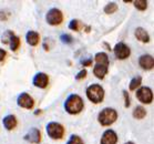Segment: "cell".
Listing matches in <instances>:
<instances>
[{"label":"cell","mask_w":154,"mask_h":144,"mask_svg":"<svg viewBox=\"0 0 154 144\" xmlns=\"http://www.w3.org/2000/svg\"><path fill=\"white\" fill-rule=\"evenodd\" d=\"M32 83L37 88L45 89L49 83V77H48V74L43 73V72H39V73H37L35 75Z\"/></svg>","instance_id":"cell-10"},{"label":"cell","mask_w":154,"mask_h":144,"mask_svg":"<svg viewBox=\"0 0 154 144\" xmlns=\"http://www.w3.org/2000/svg\"><path fill=\"white\" fill-rule=\"evenodd\" d=\"M141 83H142V78L139 75V77H134L132 80H131V82H130V85H129V88L130 90H137L139 87L141 85Z\"/></svg>","instance_id":"cell-20"},{"label":"cell","mask_w":154,"mask_h":144,"mask_svg":"<svg viewBox=\"0 0 154 144\" xmlns=\"http://www.w3.org/2000/svg\"><path fill=\"white\" fill-rule=\"evenodd\" d=\"M47 134L53 140H61L64 134V127L57 122H50L47 124Z\"/></svg>","instance_id":"cell-4"},{"label":"cell","mask_w":154,"mask_h":144,"mask_svg":"<svg viewBox=\"0 0 154 144\" xmlns=\"http://www.w3.org/2000/svg\"><path fill=\"white\" fill-rule=\"evenodd\" d=\"M7 19V16L5 14L4 11H0V20H6Z\"/></svg>","instance_id":"cell-31"},{"label":"cell","mask_w":154,"mask_h":144,"mask_svg":"<svg viewBox=\"0 0 154 144\" xmlns=\"http://www.w3.org/2000/svg\"><path fill=\"white\" fill-rule=\"evenodd\" d=\"M123 95H124V99H125V108H129L130 106V94L128 93V91H123Z\"/></svg>","instance_id":"cell-28"},{"label":"cell","mask_w":154,"mask_h":144,"mask_svg":"<svg viewBox=\"0 0 154 144\" xmlns=\"http://www.w3.org/2000/svg\"><path fill=\"white\" fill-rule=\"evenodd\" d=\"M60 40H61L63 43H71L72 42V38H71V35H62L61 37H60Z\"/></svg>","instance_id":"cell-26"},{"label":"cell","mask_w":154,"mask_h":144,"mask_svg":"<svg viewBox=\"0 0 154 144\" xmlns=\"http://www.w3.org/2000/svg\"><path fill=\"white\" fill-rule=\"evenodd\" d=\"M47 22L51 26H58L60 25L63 20V14L61 10L57 9V8H52L48 11V14L46 16Z\"/></svg>","instance_id":"cell-5"},{"label":"cell","mask_w":154,"mask_h":144,"mask_svg":"<svg viewBox=\"0 0 154 144\" xmlns=\"http://www.w3.org/2000/svg\"><path fill=\"white\" fill-rule=\"evenodd\" d=\"M9 44H10V49L12 51L18 50V48L20 46V39H19V37H17V35H11L10 40H9Z\"/></svg>","instance_id":"cell-19"},{"label":"cell","mask_w":154,"mask_h":144,"mask_svg":"<svg viewBox=\"0 0 154 144\" xmlns=\"http://www.w3.org/2000/svg\"><path fill=\"white\" fill-rule=\"evenodd\" d=\"M14 35V32L11 31V30H7V31H5L4 35H2V43H8L9 42V40H10L11 35Z\"/></svg>","instance_id":"cell-25"},{"label":"cell","mask_w":154,"mask_h":144,"mask_svg":"<svg viewBox=\"0 0 154 144\" xmlns=\"http://www.w3.org/2000/svg\"><path fill=\"white\" fill-rule=\"evenodd\" d=\"M67 144H83V141H82V139H81L80 136L73 134V135L70 136V139H69Z\"/></svg>","instance_id":"cell-24"},{"label":"cell","mask_w":154,"mask_h":144,"mask_svg":"<svg viewBox=\"0 0 154 144\" xmlns=\"http://www.w3.org/2000/svg\"><path fill=\"white\" fill-rule=\"evenodd\" d=\"M23 139H25L27 142L38 144L41 142V132H40V130L37 129V127H32V129H30V131H29L28 133L23 136Z\"/></svg>","instance_id":"cell-9"},{"label":"cell","mask_w":154,"mask_h":144,"mask_svg":"<svg viewBox=\"0 0 154 144\" xmlns=\"http://www.w3.org/2000/svg\"><path fill=\"white\" fill-rule=\"evenodd\" d=\"M87 97L95 104L101 103L104 99V90L100 84H91L87 89Z\"/></svg>","instance_id":"cell-3"},{"label":"cell","mask_w":154,"mask_h":144,"mask_svg":"<svg viewBox=\"0 0 154 144\" xmlns=\"http://www.w3.org/2000/svg\"><path fill=\"white\" fill-rule=\"evenodd\" d=\"M18 106L23 108V109H32L33 106V99L28 94V93H21L17 99Z\"/></svg>","instance_id":"cell-8"},{"label":"cell","mask_w":154,"mask_h":144,"mask_svg":"<svg viewBox=\"0 0 154 144\" xmlns=\"http://www.w3.org/2000/svg\"><path fill=\"white\" fill-rule=\"evenodd\" d=\"M145 115H146V110L144 109L143 106H137V108L134 109V111H133V116L135 118V119L141 120V119H143V118Z\"/></svg>","instance_id":"cell-18"},{"label":"cell","mask_w":154,"mask_h":144,"mask_svg":"<svg viewBox=\"0 0 154 144\" xmlns=\"http://www.w3.org/2000/svg\"><path fill=\"white\" fill-rule=\"evenodd\" d=\"M116 119H118V113L112 108H105L98 115L99 123L103 127H109V125L113 124L116 121Z\"/></svg>","instance_id":"cell-2"},{"label":"cell","mask_w":154,"mask_h":144,"mask_svg":"<svg viewBox=\"0 0 154 144\" xmlns=\"http://www.w3.org/2000/svg\"><path fill=\"white\" fill-rule=\"evenodd\" d=\"M39 39H40V37H39V33L37 31H28L27 32V35H26V40H27V42H28V44H30V46L35 47L37 46L39 43Z\"/></svg>","instance_id":"cell-15"},{"label":"cell","mask_w":154,"mask_h":144,"mask_svg":"<svg viewBox=\"0 0 154 144\" xmlns=\"http://www.w3.org/2000/svg\"><path fill=\"white\" fill-rule=\"evenodd\" d=\"M94 60L95 62H97V64H101V66H105V67L109 66V57L104 52L97 53L94 57Z\"/></svg>","instance_id":"cell-17"},{"label":"cell","mask_w":154,"mask_h":144,"mask_svg":"<svg viewBox=\"0 0 154 144\" xmlns=\"http://www.w3.org/2000/svg\"><path fill=\"white\" fill-rule=\"evenodd\" d=\"M113 52L116 54V57L120 60H125L126 58H129L131 54V50L125 43L119 42L116 43V47L113 48Z\"/></svg>","instance_id":"cell-7"},{"label":"cell","mask_w":154,"mask_h":144,"mask_svg":"<svg viewBox=\"0 0 154 144\" xmlns=\"http://www.w3.org/2000/svg\"><path fill=\"white\" fill-rule=\"evenodd\" d=\"M69 28L71 30H73V31H79L81 28V22L77 19H73V20H71L70 23H69Z\"/></svg>","instance_id":"cell-23"},{"label":"cell","mask_w":154,"mask_h":144,"mask_svg":"<svg viewBox=\"0 0 154 144\" xmlns=\"http://www.w3.org/2000/svg\"><path fill=\"white\" fill-rule=\"evenodd\" d=\"M116 10H118V5H116V2H110V4L106 5L104 8V12L108 14H113V12H116Z\"/></svg>","instance_id":"cell-21"},{"label":"cell","mask_w":154,"mask_h":144,"mask_svg":"<svg viewBox=\"0 0 154 144\" xmlns=\"http://www.w3.org/2000/svg\"><path fill=\"white\" fill-rule=\"evenodd\" d=\"M125 144H134V143H133V142H126Z\"/></svg>","instance_id":"cell-32"},{"label":"cell","mask_w":154,"mask_h":144,"mask_svg":"<svg viewBox=\"0 0 154 144\" xmlns=\"http://www.w3.org/2000/svg\"><path fill=\"white\" fill-rule=\"evenodd\" d=\"M139 64L144 70H152L154 67V59L150 54H143L139 59Z\"/></svg>","instance_id":"cell-12"},{"label":"cell","mask_w":154,"mask_h":144,"mask_svg":"<svg viewBox=\"0 0 154 144\" xmlns=\"http://www.w3.org/2000/svg\"><path fill=\"white\" fill-rule=\"evenodd\" d=\"M93 73L98 79H103L104 75L108 73V67L101 66V64H95L93 69Z\"/></svg>","instance_id":"cell-16"},{"label":"cell","mask_w":154,"mask_h":144,"mask_svg":"<svg viewBox=\"0 0 154 144\" xmlns=\"http://www.w3.org/2000/svg\"><path fill=\"white\" fill-rule=\"evenodd\" d=\"M118 142V135L113 130H106L102 134L100 144H116Z\"/></svg>","instance_id":"cell-11"},{"label":"cell","mask_w":154,"mask_h":144,"mask_svg":"<svg viewBox=\"0 0 154 144\" xmlns=\"http://www.w3.org/2000/svg\"><path fill=\"white\" fill-rule=\"evenodd\" d=\"M134 35H135V38H137L139 41H141V42L147 43L150 41V35H149L146 30L143 28H137Z\"/></svg>","instance_id":"cell-13"},{"label":"cell","mask_w":154,"mask_h":144,"mask_svg":"<svg viewBox=\"0 0 154 144\" xmlns=\"http://www.w3.org/2000/svg\"><path fill=\"white\" fill-rule=\"evenodd\" d=\"M5 57H6V50L0 48V61H2L5 59Z\"/></svg>","instance_id":"cell-30"},{"label":"cell","mask_w":154,"mask_h":144,"mask_svg":"<svg viewBox=\"0 0 154 144\" xmlns=\"http://www.w3.org/2000/svg\"><path fill=\"white\" fill-rule=\"evenodd\" d=\"M87 74H88L87 70H85V69H83V70H81L80 72L75 75V79H77V80H82V79H84V78L87 77Z\"/></svg>","instance_id":"cell-27"},{"label":"cell","mask_w":154,"mask_h":144,"mask_svg":"<svg viewBox=\"0 0 154 144\" xmlns=\"http://www.w3.org/2000/svg\"><path fill=\"white\" fill-rule=\"evenodd\" d=\"M81 64L84 66V67H89L92 64V59H88V60H82L81 61Z\"/></svg>","instance_id":"cell-29"},{"label":"cell","mask_w":154,"mask_h":144,"mask_svg":"<svg viewBox=\"0 0 154 144\" xmlns=\"http://www.w3.org/2000/svg\"><path fill=\"white\" fill-rule=\"evenodd\" d=\"M137 98L142 103L150 104L151 102L153 101V92L147 87H141L137 91Z\"/></svg>","instance_id":"cell-6"},{"label":"cell","mask_w":154,"mask_h":144,"mask_svg":"<svg viewBox=\"0 0 154 144\" xmlns=\"http://www.w3.org/2000/svg\"><path fill=\"white\" fill-rule=\"evenodd\" d=\"M84 103L80 95L71 94L64 102V110L70 114H78L83 110Z\"/></svg>","instance_id":"cell-1"},{"label":"cell","mask_w":154,"mask_h":144,"mask_svg":"<svg viewBox=\"0 0 154 144\" xmlns=\"http://www.w3.org/2000/svg\"><path fill=\"white\" fill-rule=\"evenodd\" d=\"M133 4H134V7L137 8V10L143 11L147 8V2L145 0H135Z\"/></svg>","instance_id":"cell-22"},{"label":"cell","mask_w":154,"mask_h":144,"mask_svg":"<svg viewBox=\"0 0 154 144\" xmlns=\"http://www.w3.org/2000/svg\"><path fill=\"white\" fill-rule=\"evenodd\" d=\"M2 124H4V127H6L8 131H11L17 127V119H16V116L11 115V114L10 115H7L2 120Z\"/></svg>","instance_id":"cell-14"}]
</instances>
